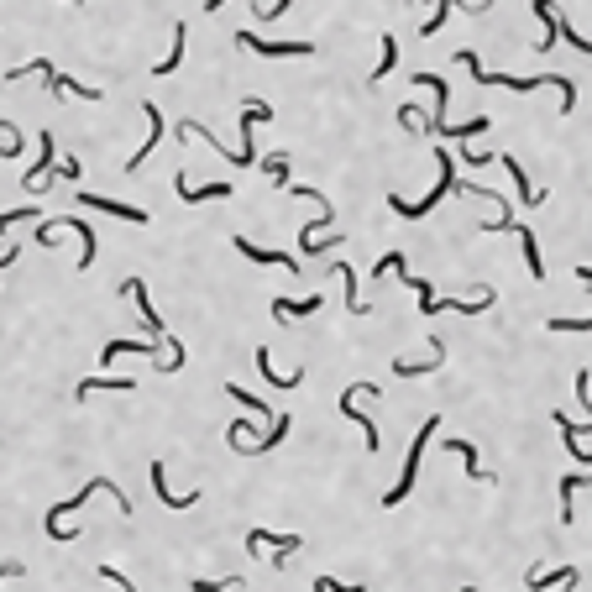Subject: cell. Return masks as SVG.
<instances>
[{"label": "cell", "mask_w": 592, "mask_h": 592, "mask_svg": "<svg viewBox=\"0 0 592 592\" xmlns=\"http://www.w3.org/2000/svg\"><path fill=\"white\" fill-rule=\"evenodd\" d=\"M456 58L467 63V74H472L477 84H503V90H519V95H530V90H545V84H550V90H561V111H572V105H577V84H572V79H561V74H545V79H514V74H493V68H482V58H477L472 48H462V53H456Z\"/></svg>", "instance_id": "obj_1"}, {"label": "cell", "mask_w": 592, "mask_h": 592, "mask_svg": "<svg viewBox=\"0 0 592 592\" xmlns=\"http://www.w3.org/2000/svg\"><path fill=\"white\" fill-rule=\"evenodd\" d=\"M90 493H111V498H116V509L126 514V519H131V498L121 493L116 482H111V477H90V482H84V487H79L74 498H63V503H53V509H48V519H43V525H48V534H53V540H74V530L63 525V514L84 509V498H90Z\"/></svg>", "instance_id": "obj_2"}, {"label": "cell", "mask_w": 592, "mask_h": 592, "mask_svg": "<svg viewBox=\"0 0 592 592\" xmlns=\"http://www.w3.org/2000/svg\"><path fill=\"white\" fill-rule=\"evenodd\" d=\"M435 158H440V183H435V189H430V194H425L419 205H409V199H399V194L388 199V205H393V210H399L404 221H419V215H430V210H435V205H440V199H446V194L456 189V163H451L446 152H435Z\"/></svg>", "instance_id": "obj_3"}, {"label": "cell", "mask_w": 592, "mask_h": 592, "mask_svg": "<svg viewBox=\"0 0 592 592\" xmlns=\"http://www.w3.org/2000/svg\"><path fill=\"white\" fill-rule=\"evenodd\" d=\"M435 430H440V419H425V425H419L415 446H409V462H404V477H399V482L383 493V503H388V509L409 498V487H415V477H419V456H425V446H430V435H435Z\"/></svg>", "instance_id": "obj_4"}, {"label": "cell", "mask_w": 592, "mask_h": 592, "mask_svg": "<svg viewBox=\"0 0 592 592\" xmlns=\"http://www.w3.org/2000/svg\"><path fill=\"white\" fill-rule=\"evenodd\" d=\"M237 43L246 53H262V58H315V43H262L252 32H237Z\"/></svg>", "instance_id": "obj_5"}, {"label": "cell", "mask_w": 592, "mask_h": 592, "mask_svg": "<svg viewBox=\"0 0 592 592\" xmlns=\"http://www.w3.org/2000/svg\"><path fill=\"white\" fill-rule=\"evenodd\" d=\"M362 388H367V383H352V388L341 393V415H347V419H356V425L367 430V451H383V435H378V419H367V415H362V409H356V399H362Z\"/></svg>", "instance_id": "obj_6"}, {"label": "cell", "mask_w": 592, "mask_h": 592, "mask_svg": "<svg viewBox=\"0 0 592 592\" xmlns=\"http://www.w3.org/2000/svg\"><path fill=\"white\" fill-rule=\"evenodd\" d=\"M79 205H84V210H105V215H116V221H131V226H147V210L121 205V199H100V194H84V189H79Z\"/></svg>", "instance_id": "obj_7"}, {"label": "cell", "mask_w": 592, "mask_h": 592, "mask_svg": "<svg viewBox=\"0 0 592 592\" xmlns=\"http://www.w3.org/2000/svg\"><path fill=\"white\" fill-rule=\"evenodd\" d=\"M257 545H273V566H284V561L294 556L304 540H299V534H268V530H252V534H246V550H257Z\"/></svg>", "instance_id": "obj_8"}, {"label": "cell", "mask_w": 592, "mask_h": 592, "mask_svg": "<svg viewBox=\"0 0 592 592\" xmlns=\"http://www.w3.org/2000/svg\"><path fill=\"white\" fill-rule=\"evenodd\" d=\"M142 116H147V126H152V136H147V142H142V147H136V152L126 158V174H136V168H142V163L152 158V147L163 142V111H158V105H142Z\"/></svg>", "instance_id": "obj_9"}, {"label": "cell", "mask_w": 592, "mask_h": 592, "mask_svg": "<svg viewBox=\"0 0 592 592\" xmlns=\"http://www.w3.org/2000/svg\"><path fill=\"white\" fill-rule=\"evenodd\" d=\"M237 252L246 257V262H262V268H289V273H299V262L289 257V252H268V246H252L246 237H237Z\"/></svg>", "instance_id": "obj_10"}, {"label": "cell", "mask_w": 592, "mask_h": 592, "mask_svg": "<svg viewBox=\"0 0 592 592\" xmlns=\"http://www.w3.org/2000/svg\"><path fill=\"white\" fill-rule=\"evenodd\" d=\"M53 152H58V142H53V131H43V158H37V163L27 168V178H21L27 189H48V168H53Z\"/></svg>", "instance_id": "obj_11"}, {"label": "cell", "mask_w": 592, "mask_h": 592, "mask_svg": "<svg viewBox=\"0 0 592 592\" xmlns=\"http://www.w3.org/2000/svg\"><path fill=\"white\" fill-rule=\"evenodd\" d=\"M152 487H158V498H163L168 509H194V503H199V493H168V467H163V462H152Z\"/></svg>", "instance_id": "obj_12"}, {"label": "cell", "mask_w": 592, "mask_h": 592, "mask_svg": "<svg viewBox=\"0 0 592 592\" xmlns=\"http://www.w3.org/2000/svg\"><path fill=\"white\" fill-rule=\"evenodd\" d=\"M90 393H136V383L131 378H84L74 388V399H90Z\"/></svg>", "instance_id": "obj_13"}, {"label": "cell", "mask_w": 592, "mask_h": 592, "mask_svg": "<svg viewBox=\"0 0 592 592\" xmlns=\"http://www.w3.org/2000/svg\"><path fill=\"white\" fill-rule=\"evenodd\" d=\"M582 582V572L577 566H556V572H530V588L545 592V588H577Z\"/></svg>", "instance_id": "obj_14"}, {"label": "cell", "mask_w": 592, "mask_h": 592, "mask_svg": "<svg viewBox=\"0 0 592 592\" xmlns=\"http://www.w3.org/2000/svg\"><path fill=\"white\" fill-rule=\"evenodd\" d=\"M320 304H325L320 294H309V299H273V315H278V320H304V315H315Z\"/></svg>", "instance_id": "obj_15"}, {"label": "cell", "mask_w": 592, "mask_h": 592, "mask_svg": "<svg viewBox=\"0 0 592 592\" xmlns=\"http://www.w3.org/2000/svg\"><path fill=\"white\" fill-rule=\"evenodd\" d=\"M440 362H446V347L430 341V356H425V362H393V372H399V378H419V372H435Z\"/></svg>", "instance_id": "obj_16"}, {"label": "cell", "mask_w": 592, "mask_h": 592, "mask_svg": "<svg viewBox=\"0 0 592 592\" xmlns=\"http://www.w3.org/2000/svg\"><path fill=\"white\" fill-rule=\"evenodd\" d=\"M178 194H183L189 205H199V199H226V194H231V183H210V189H205V183H189V178L178 174Z\"/></svg>", "instance_id": "obj_17"}, {"label": "cell", "mask_w": 592, "mask_h": 592, "mask_svg": "<svg viewBox=\"0 0 592 592\" xmlns=\"http://www.w3.org/2000/svg\"><path fill=\"white\" fill-rule=\"evenodd\" d=\"M121 294H131V299H136V309H142V320H147L152 331H163V320H158V309L147 304V284H142V278H126V284H121Z\"/></svg>", "instance_id": "obj_18"}, {"label": "cell", "mask_w": 592, "mask_h": 592, "mask_svg": "<svg viewBox=\"0 0 592 592\" xmlns=\"http://www.w3.org/2000/svg\"><path fill=\"white\" fill-rule=\"evenodd\" d=\"M446 451H451V456H462V462H467V472H472L477 482H493V472H482V462H477L472 440H462V435H456V440H446Z\"/></svg>", "instance_id": "obj_19"}, {"label": "cell", "mask_w": 592, "mask_h": 592, "mask_svg": "<svg viewBox=\"0 0 592 592\" xmlns=\"http://www.w3.org/2000/svg\"><path fill=\"white\" fill-rule=\"evenodd\" d=\"M183 43H189V21H174V53H168V58H163L158 68H152L158 79H168V74H174L178 63H183Z\"/></svg>", "instance_id": "obj_20"}, {"label": "cell", "mask_w": 592, "mask_h": 592, "mask_svg": "<svg viewBox=\"0 0 592 592\" xmlns=\"http://www.w3.org/2000/svg\"><path fill=\"white\" fill-rule=\"evenodd\" d=\"M126 352L158 356V352H163V347H152V341H131V336H121V341H111V347H105V362H116V356H126ZM158 362H163V356H158ZM163 367H168V362H163Z\"/></svg>", "instance_id": "obj_21"}, {"label": "cell", "mask_w": 592, "mask_h": 592, "mask_svg": "<svg viewBox=\"0 0 592 592\" xmlns=\"http://www.w3.org/2000/svg\"><path fill=\"white\" fill-rule=\"evenodd\" d=\"M519 231V246H525V262H530V273L534 278H545V257H540V241H534L530 226H514Z\"/></svg>", "instance_id": "obj_22"}, {"label": "cell", "mask_w": 592, "mask_h": 592, "mask_svg": "<svg viewBox=\"0 0 592 592\" xmlns=\"http://www.w3.org/2000/svg\"><path fill=\"white\" fill-rule=\"evenodd\" d=\"M503 168L514 174V183H519V199H525V205H540V199H545V189H534L530 178H525V168H519V158H503Z\"/></svg>", "instance_id": "obj_23"}, {"label": "cell", "mask_w": 592, "mask_h": 592, "mask_svg": "<svg viewBox=\"0 0 592 592\" xmlns=\"http://www.w3.org/2000/svg\"><path fill=\"white\" fill-rule=\"evenodd\" d=\"M393 63H399V43H393V32H388V37H383V58H378V68H372V84H378V79H388V74H393Z\"/></svg>", "instance_id": "obj_24"}, {"label": "cell", "mask_w": 592, "mask_h": 592, "mask_svg": "<svg viewBox=\"0 0 592 592\" xmlns=\"http://www.w3.org/2000/svg\"><path fill=\"white\" fill-rule=\"evenodd\" d=\"M550 419L561 425V435H566V451H572L577 462H588V472H592V451H582V446H577V430H572V419H566V415H550Z\"/></svg>", "instance_id": "obj_25"}, {"label": "cell", "mask_w": 592, "mask_h": 592, "mask_svg": "<svg viewBox=\"0 0 592 592\" xmlns=\"http://www.w3.org/2000/svg\"><path fill=\"white\" fill-rule=\"evenodd\" d=\"M456 5H462V0H440V5H435V16H425V21H419V32H425V37H430V32H440V27H446V16H451Z\"/></svg>", "instance_id": "obj_26"}, {"label": "cell", "mask_w": 592, "mask_h": 592, "mask_svg": "<svg viewBox=\"0 0 592 592\" xmlns=\"http://www.w3.org/2000/svg\"><path fill=\"white\" fill-rule=\"evenodd\" d=\"M226 393H231V399H237V404H246V409H252V415H268V404H262V399H257V393H246V388H241V383H226Z\"/></svg>", "instance_id": "obj_27"}, {"label": "cell", "mask_w": 592, "mask_h": 592, "mask_svg": "<svg viewBox=\"0 0 592 592\" xmlns=\"http://www.w3.org/2000/svg\"><path fill=\"white\" fill-rule=\"evenodd\" d=\"M257 372H262V378H268L273 388H289V383H284V378L273 372V352H268V347H257Z\"/></svg>", "instance_id": "obj_28"}, {"label": "cell", "mask_w": 592, "mask_h": 592, "mask_svg": "<svg viewBox=\"0 0 592 592\" xmlns=\"http://www.w3.org/2000/svg\"><path fill=\"white\" fill-rule=\"evenodd\" d=\"M268 174L278 178V189H289V152H273V158H268Z\"/></svg>", "instance_id": "obj_29"}, {"label": "cell", "mask_w": 592, "mask_h": 592, "mask_svg": "<svg viewBox=\"0 0 592 592\" xmlns=\"http://www.w3.org/2000/svg\"><path fill=\"white\" fill-rule=\"evenodd\" d=\"M231 588H241V577H231V582H205V577H199V582H194V592H231Z\"/></svg>", "instance_id": "obj_30"}, {"label": "cell", "mask_w": 592, "mask_h": 592, "mask_svg": "<svg viewBox=\"0 0 592 592\" xmlns=\"http://www.w3.org/2000/svg\"><path fill=\"white\" fill-rule=\"evenodd\" d=\"M315 592H367V588H347V582H336V577H320Z\"/></svg>", "instance_id": "obj_31"}, {"label": "cell", "mask_w": 592, "mask_h": 592, "mask_svg": "<svg viewBox=\"0 0 592 592\" xmlns=\"http://www.w3.org/2000/svg\"><path fill=\"white\" fill-rule=\"evenodd\" d=\"M100 577H111V582H116V588H126V592H136V588H131V582H126V572H116V566H100Z\"/></svg>", "instance_id": "obj_32"}, {"label": "cell", "mask_w": 592, "mask_h": 592, "mask_svg": "<svg viewBox=\"0 0 592 592\" xmlns=\"http://www.w3.org/2000/svg\"><path fill=\"white\" fill-rule=\"evenodd\" d=\"M289 5H294V0H278V5H273V11H268V21H278V16H284V11H289Z\"/></svg>", "instance_id": "obj_33"}, {"label": "cell", "mask_w": 592, "mask_h": 592, "mask_svg": "<svg viewBox=\"0 0 592 592\" xmlns=\"http://www.w3.org/2000/svg\"><path fill=\"white\" fill-rule=\"evenodd\" d=\"M221 5H231V0H210V5H205V16H215V11H221Z\"/></svg>", "instance_id": "obj_34"}, {"label": "cell", "mask_w": 592, "mask_h": 592, "mask_svg": "<svg viewBox=\"0 0 592 592\" xmlns=\"http://www.w3.org/2000/svg\"><path fill=\"white\" fill-rule=\"evenodd\" d=\"M577 278H582V284L592 289V268H577Z\"/></svg>", "instance_id": "obj_35"}, {"label": "cell", "mask_w": 592, "mask_h": 592, "mask_svg": "<svg viewBox=\"0 0 592 592\" xmlns=\"http://www.w3.org/2000/svg\"><path fill=\"white\" fill-rule=\"evenodd\" d=\"M462 592H482V588H462Z\"/></svg>", "instance_id": "obj_36"}]
</instances>
